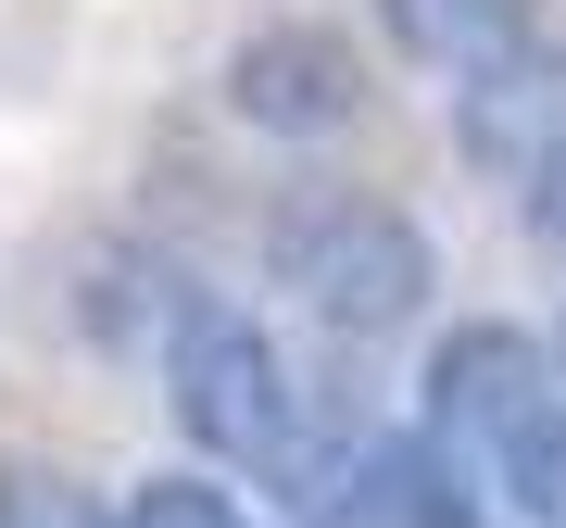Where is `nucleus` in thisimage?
Wrapping results in <instances>:
<instances>
[{"label":"nucleus","mask_w":566,"mask_h":528,"mask_svg":"<svg viewBox=\"0 0 566 528\" xmlns=\"http://www.w3.org/2000/svg\"><path fill=\"white\" fill-rule=\"evenodd\" d=\"M164 415L189 427V453H214L227 478L290 490V504H327L340 466H353V453L327 441L303 366H290L240 303H202V289L164 315Z\"/></svg>","instance_id":"f257e3e1"},{"label":"nucleus","mask_w":566,"mask_h":528,"mask_svg":"<svg viewBox=\"0 0 566 528\" xmlns=\"http://www.w3.org/2000/svg\"><path fill=\"white\" fill-rule=\"evenodd\" d=\"M264 289H290V315H315L327 340H403L441 289V252L378 189H290L264 214Z\"/></svg>","instance_id":"f03ea898"},{"label":"nucleus","mask_w":566,"mask_h":528,"mask_svg":"<svg viewBox=\"0 0 566 528\" xmlns=\"http://www.w3.org/2000/svg\"><path fill=\"white\" fill-rule=\"evenodd\" d=\"M542 403H566L554 340H528V327H504V315L441 327V352H428V441H441L453 466H491Z\"/></svg>","instance_id":"7ed1b4c3"},{"label":"nucleus","mask_w":566,"mask_h":528,"mask_svg":"<svg viewBox=\"0 0 566 528\" xmlns=\"http://www.w3.org/2000/svg\"><path fill=\"white\" fill-rule=\"evenodd\" d=\"M227 114L252 139H340V126H365V63H353L340 25L277 13L227 51Z\"/></svg>","instance_id":"20e7f679"},{"label":"nucleus","mask_w":566,"mask_h":528,"mask_svg":"<svg viewBox=\"0 0 566 528\" xmlns=\"http://www.w3.org/2000/svg\"><path fill=\"white\" fill-rule=\"evenodd\" d=\"M453 151L479 163V177H504V189L542 151H566V51L516 39V51H491L479 76H453Z\"/></svg>","instance_id":"39448f33"},{"label":"nucleus","mask_w":566,"mask_h":528,"mask_svg":"<svg viewBox=\"0 0 566 528\" xmlns=\"http://www.w3.org/2000/svg\"><path fill=\"white\" fill-rule=\"evenodd\" d=\"M378 25H390L403 63H428V76H479L491 51L542 39V0H378Z\"/></svg>","instance_id":"423d86ee"},{"label":"nucleus","mask_w":566,"mask_h":528,"mask_svg":"<svg viewBox=\"0 0 566 528\" xmlns=\"http://www.w3.org/2000/svg\"><path fill=\"white\" fill-rule=\"evenodd\" d=\"M479 490H491L516 528H566V403H542V415H528L516 441L479 466Z\"/></svg>","instance_id":"0eeeda50"},{"label":"nucleus","mask_w":566,"mask_h":528,"mask_svg":"<svg viewBox=\"0 0 566 528\" xmlns=\"http://www.w3.org/2000/svg\"><path fill=\"white\" fill-rule=\"evenodd\" d=\"M114 528H252V516L227 504L214 478H139V490H126V516H114Z\"/></svg>","instance_id":"6e6552de"},{"label":"nucleus","mask_w":566,"mask_h":528,"mask_svg":"<svg viewBox=\"0 0 566 528\" xmlns=\"http://www.w3.org/2000/svg\"><path fill=\"white\" fill-rule=\"evenodd\" d=\"M0 528H114L88 490H63V478H39V466H13L0 478Z\"/></svg>","instance_id":"1a4fd4ad"},{"label":"nucleus","mask_w":566,"mask_h":528,"mask_svg":"<svg viewBox=\"0 0 566 528\" xmlns=\"http://www.w3.org/2000/svg\"><path fill=\"white\" fill-rule=\"evenodd\" d=\"M516 214H528V240H542V252H566V151H542V163L516 177Z\"/></svg>","instance_id":"9d476101"},{"label":"nucleus","mask_w":566,"mask_h":528,"mask_svg":"<svg viewBox=\"0 0 566 528\" xmlns=\"http://www.w3.org/2000/svg\"><path fill=\"white\" fill-rule=\"evenodd\" d=\"M554 378H566V327H554Z\"/></svg>","instance_id":"9b49d317"}]
</instances>
